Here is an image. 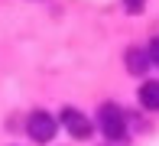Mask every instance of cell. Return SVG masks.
Listing matches in <instances>:
<instances>
[{
    "label": "cell",
    "instance_id": "6da1fadb",
    "mask_svg": "<svg viewBox=\"0 0 159 146\" xmlns=\"http://www.w3.org/2000/svg\"><path fill=\"white\" fill-rule=\"evenodd\" d=\"M98 123H101V133L111 143H124L127 140V120H124V111H120L117 104H104L101 107Z\"/></svg>",
    "mask_w": 159,
    "mask_h": 146
},
{
    "label": "cell",
    "instance_id": "7a4b0ae2",
    "mask_svg": "<svg viewBox=\"0 0 159 146\" xmlns=\"http://www.w3.org/2000/svg\"><path fill=\"white\" fill-rule=\"evenodd\" d=\"M26 133H30L33 143H49L55 136V120L46 111H33L30 120H26Z\"/></svg>",
    "mask_w": 159,
    "mask_h": 146
},
{
    "label": "cell",
    "instance_id": "3957f363",
    "mask_svg": "<svg viewBox=\"0 0 159 146\" xmlns=\"http://www.w3.org/2000/svg\"><path fill=\"white\" fill-rule=\"evenodd\" d=\"M62 123L75 140H91V120L75 107H62Z\"/></svg>",
    "mask_w": 159,
    "mask_h": 146
},
{
    "label": "cell",
    "instance_id": "277c9868",
    "mask_svg": "<svg viewBox=\"0 0 159 146\" xmlns=\"http://www.w3.org/2000/svg\"><path fill=\"white\" fill-rule=\"evenodd\" d=\"M153 65V58H149V52H143V49H127V71L130 75H136V78H143V71Z\"/></svg>",
    "mask_w": 159,
    "mask_h": 146
},
{
    "label": "cell",
    "instance_id": "5b68a950",
    "mask_svg": "<svg viewBox=\"0 0 159 146\" xmlns=\"http://www.w3.org/2000/svg\"><path fill=\"white\" fill-rule=\"evenodd\" d=\"M140 104L146 111H159V81H143L140 84Z\"/></svg>",
    "mask_w": 159,
    "mask_h": 146
},
{
    "label": "cell",
    "instance_id": "8992f818",
    "mask_svg": "<svg viewBox=\"0 0 159 146\" xmlns=\"http://www.w3.org/2000/svg\"><path fill=\"white\" fill-rule=\"evenodd\" d=\"M149 58H153V65L159 68V36H156L153 42H149Z\"/></svg>",
    "mask_w": 159,
    "mask_h": 146
},
{
    "label": "cell",
    "instance_id": "52a82bcc",
    "mask_svg": "<svg viewBox=\"0 0 159 146\" xmlns=\"http://www.w3.org/2000/svg\"><path fill=\"white\" fill-rule=\"evenodd\" d=\"M124 3H127L130 13H143V3H146V0H124Z\"/></svg>",
    "mask_w": 159,
    "mask_h": 146
}]
</instances>
